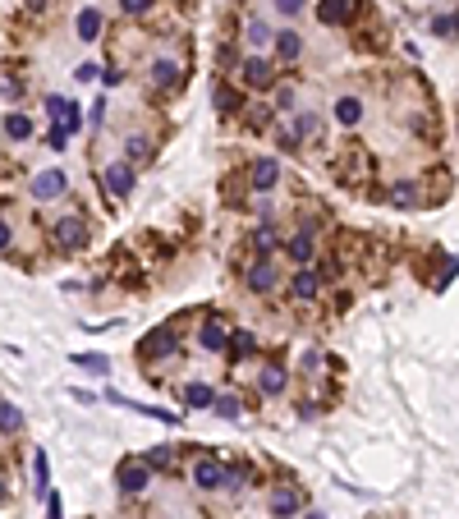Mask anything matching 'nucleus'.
Listing matches in <instances>:
<instances>
[{
  "instance_id": "ddd939ff",
  "label": "nucleus",
  "mask_w": 459,
  "mask_h": 519,
  "mask_svg": "<svg viewBox=\"0 0 459 519\" xmlns=\"http://www.w3.org/2000/svg\"><path fill=\"white\" fill-rule=\"evenodd\" d=\"M198 340H202V349H226L230 345V331L221 327L216 317H207V322H202V331H198Z\"/></svg>"
},
{
  "instance_id": "9b49d317",
  "label": "nucleus",
  "mask_w": 459,
  "mask_h": 519,
  "mask_svg": "<svg viewBox=\"0 0 459 519\" xmlns=\"http://www.w3.org/2000/svg\"><path fill=\"white\" fill-rule=\"evenodd\" d=\"M148 78L156 87H161V92H170L175 83H179V65L175 60H152V70H148Z\"/></svg>"
},
{
  "instance_id": "ea45409f",
  "label": "nucleus",
  "mask_w": 459,
  "mask_h": 519,
  "mask_svg": "<svg viewBox=\"0 0 459 519\" xmlns=\"http://www.w3.org/2000/svg\"><path fill=\"white\" fill-rule=\"evenodd\" d=\"M308 519H326V515H317V510H312V515H308Z\"/></svg>"
},
{
  "instance_id": "f3484780",
  "label": "nucleus",
  "mask_w": 459,
  "mask_h": 519,
  "mask_svg": "<svg viewBox=\"0 0 459 519\" xmlns=\"http://www.w3.org/2000/svg\"><path fill=\"white\" fill-rule=\"evenodd\" d=\"M336 120L340 124H358L363 120V102H358V97H340L336 102Z\"/></svg>"
},
{
  "instance_id": "a19ab883",
  "label": "nucleus",
  "mask_w": 459,
  "mask_h": 519,
  "mask_svg": "<svg viewBox=\"0 0 459 519\" xmlns=\"http://www.w3.org/2000/svg\"><path fill=\"white\" fill-rule=\"evenodd\" d=\"M0 496H5V483H0Z\"/></svg>"
},
{
  "instance_id": "423d86ee",
  "label": "nucleus",
  "mask_w": 459,
  "mask_h": 519,
  "mask_svg": "<svg viewBox=\"0 0 459 519\" xmlns=\"http://www.w3.org/2000/svg\"><path fill=\"white\" fill-rule=\"evenodd\" d=\"M60 193H65V170H42L33 180V198L51 202V198H60Z\"/></svg>"
},
{
  "instance_id": "1a4fd4ad",
  "label": "nucleus",
  "mask_w": 459,
  "mask_h": 519,
  "mask_svg": "<svg viewBox=\"0 0 459 519\" xmlns=\"http://www.w3.org/2000/svg\"><path fill=\"white\" fill-rule=\"evenodd\" d=\"M248 290H253V295H267V290H276V267H271L267 258H258V267H248Z\"/></svg>"
},
{
  "instance_id": "7ed1b4c3",
  "label": "nucleus",
  "mask_w": 459,
  "mask_h": 519,
  "mask_svg": "<svg viewBox=\"0 0 459 519\" xmlns=\"http://www.w3.org/2000/svg\"><path fill=\"white\" fill-rule=\"evenodd\" d=\"M175 349H179L175 331H165V327H161V331H152V336L143 340V349H138V354H143V359H170Z\"/></svg>"
},
{
  "instance_id": "f8f14e48",
  "label": "nucleus",
  "mask_w": 459,
  "mask_h": 519,
  "mask_svg": "<svg viewBox=\"0 0 459 519\" xmlns=\"http://www.w3.org/2000/svg\"><path fill=\"white\" fill-rule=\"evenodd\" d=\"M179 395H184V405H189V409H211V405H216V390L202 386V381H189Z\"/></svg>"
},
{
  "instance_id": "f257e3e1",
  "label": "nucleus",
  "mask_w": 459,
  "mask_h": 519,
  "mask_svg": "<svg viewBox=\"0 0 459 519\" xmlns=\"http://www.w3.org/2000/svg\"><path fill=\"white\" fill-rule=\"evenodd\" d=\"M193 483H198L202 492H216V487L230 483V469L216 464V459H198V464H193Z\"/></svg>"
},
{
  "instance_id": "6ab92c4d",
  "label": "nucleus",
  "mask_w": 459,
  "mask_h": 519,
  "mask_svg": "<svg viewBox=\"0 0 459 519\" xmlns=\"http://www.w3.org/2000/svg\"><path fill=\"white\" fill-rule=\"evenodd\" d=\"M211 102H216V111L234 115V111H239V106H243V97L234 92V87H226V83H221V87H216V97H211Z\"/></svg>"
},
{
  "instance_id": "c9c22d12",
  "label": "nucleus",
  "mask_w": 459,
  "mask_h": 519,
  "mask_svg": "<svg viewBox=\"0 0 459 519\" xmlns=\"http://www.w3.org/2000/svg\"><path fill=\"white\" fill-rule=\"evenodd\" d=\"M276 9H280V14H299V9H304V0H276Z\"/></svg>"
},
{
  "instance_id": "bb28decb",
  "label": "nucleus",
  "mask_w": 459,
  "mask_h": 519,
  "mask_svg": "<svg viewBox=\"0 0 459 519\" xmlns=\"http://www.w3.org/2000/svg\"><path fill=\"white\" fill-rule=\"evenodd\" d=\"M170 459H175V455H170V446H152V455L143 459V464H148V469H165Z\"/></svg>"
},
{
  "instance_id": "a878e982",
  "label": "nucleus",
  "mask_w": 459,
  "mask_h": 519,
  "mask_svg": "<svg viewBox=\"0 0 459 519\" xmlns=\"http://www.w3.org/2000/svg\"><path fill=\"white\" fill-rule=\"evenodd\" d=\"M74 368H92V372H106V368H111V359H106V354H74Z\"/></svg>"
},
{
  "instance_id": "473e14b6",
  "label": "nucleus",
  "mask_w": 459,
  "mask_h": 519,
  "mask_svg": "<svg viewBox=\"0 0 459 519\" xmlns=\"http://www.w3.org/2000/svg\"><path fill=\"white\" fill-rule=\"evenodd\" d=\"M390 202H399V207H409V202H414V184H395V193H390Z\"/></svg>"
},
{
  "instance_id": "e433bc0d",
  "label": "nucleus",
  "mask_w": 459,
  "mask_h": 519,
  "mask_svg": "<svg viewBox=\"0 0 459 519\" xmlns=\"http://www.w3.org/2000/svg\"><path fill=\"white\" fill-rule=\"evenodd\" d=\"M96 78V65H78V83H92Z\"/></svg>"
},
{
  "instance_id": "4c0bfd02",
  "label": "nucleus",
  "mask_w": 459,
  "mask_h": 519,
  "mask_svg": "<svg viewBox=\"0 0 459 519\" xmlns=\"http://www.w3.org/2000/svg\"><path fill=\"white\" fill-rule=\"evenodd\" d=\"M65 143H70V133H60V129H51V148H55V152H65Z\"/></svg>"
},
{
  "instance_id": "2eb2a0df",
  "label": "nucleus",
  "mask_w": 459,
  "mask_h": 519,
  "mask_svg": "<svg viewBox=\"0 0 459 519\" xmlns=\"http://www.w3.org/2000/svg\"><path fill=\"white\" fill-rule=\"evenodd\" d=\"M243 83H248V87H267L271 83V65L267 60H243Z\"/></svg>"
},
{
  "instance_id": "cd10ccee",
  "label": "nucleus",
  "mask_w": 459,
  "mask_h": 519,
  "mask_svg": "<svg viewBox=\"0 0 459 519\" xmlns=\"http://www.w3.org/2000/svg\"><path fill=\"white\" fill-rule=\"evenodd\" d=\"M211 409H216L221 418H239V400H234V395H216V405H211Z\"/></svg>"
},
{
  "instance_id": "393cba45",
  "label": "nucleus",
  "mask_w": 459,
  "mask_h": 519,
  "mask_svg": "<svg viewBox=\"0 0 459 519\" xmlns=\"http://www.w3.org/2000/svg\"><path fill=\"white\" fill-rule=\"evenodd\" d=\"M5 133H9V138H28V133H33V120H28V115H9Z\"/></svg>"
},
{
  "instance_id": "58836bf2",
  "label": "nucleus",
  "mask_w": 459,
  "mask_h": 519,
  "mask_svg": "<svg viewBox=\"0 0 459 519\" xmlns=\"http://www.w3.org/2000/svg\"><path fill=\"white\" fill-rule=\"evenodd\" d=\"M5 244H9V225L0 221V248H5Z\"/></svg>"
},
{
  "instance_id": "f704fd0d",
  "label": "nucleus",
  "mask_w": 459,
  "mask_h": 519,
  "mask_svg": "<svg viewBox=\"0 0 459 519\" xmlns=\"http://www.w3.org/2000/svg\"><path fill=\"white\" fill-rule=\"evenodd\" d=\"M46 519H60V496L46 492Z\"/></svg>"
},
{
  "instance_id": "aec40b11",
  "label": "nucleus",
  "mask_w": 459,
  "mask_h": 519,
  "mask_svg": "<svg viewBox=\"0 0 459 519\" xmlns=\"http://www.w3.org/2000/svg\"><path fill=\"white\" fill-rule=\"evenodd\" d=\"M276 51H280V60H294V55L304 51V37H299V33H280L276 37Z\"/></svg>"
},
{
  "instance_id": "0eeeda50",
  "label": "nucleus",
  "mask_w": 459,
  "mask_h": 519,
  "mask_svg": "<svg viewBox=\"0 0 459 519\" xmlns=\"http://www.w3.org/2000/svg\"><path fill=\"white\" fill-rule=\"evenodd\" d=\"M354 9H358V0H321V9H317V18L321 23H349L354 18Z\"/></svg>"
},
{
  "instance_id": "c756f323",
  "label": "nucleus",
  "mask_w": 459,
  "mask_h": 519,
  "mask_svg": "<svg viewBox=\"0 0 459 519\" xmlns=\"http://www.w3.org/2000/svg\"><path fill=\"white\" fill-rule=\"evenodd\" d=\"M230 354H234V359H243V354H253V336H243V331H239V336H234V340H230Z\"/></svg>"
},
{
  "instance_id": "2f4dec72",
  "label": "nucleus",
  "mask_w": 459,
  "mask_h": 519,
  "mask_svg": "<svg viewBox=\"0 0 459 519\" xmlns=\"http://www.w3.org/2000/svg\"><path fill=\"white\" fill-rule=\"evenodd\" d=\"M432 33H436V37H455V18L436 14V18H432Z\"/></svg>"
},
{
  "instance_id": "7c9ffc66",
  "label": "nucleus",
  "mask_w": 459,
  "mask_h": 519,
  "mask_svg": "<svg viewBox=\"0 0 459 519\" xmlns=\"http://www.w3.org/2000/svg\"><path fill=\"white\" fill-rule=\"evenodd\" d=\"M271 248H276V234H271L267 225H262V230H258V258H267Z\"/></svg>"
},
{
  "instance_id": "5701e85b",
  "label": "nucleus",
  "mask_w": 459,
  "mask_h": 519,
  "mask_svg": "<svg viewBox=\"0 0 459 519\" xmlns=\"http://www.w3.org/2000/svg\"><path fill=\"white\" fill-rule=\"evenodd\" d=\"M33 478H37V492H46V487H51V464H46V450H37V455H33Z\"/></svg>"
},
{
  "instance_id": "412c9836",
  "label": "nucleus",
  "mask_w": 459,
  "mask_h": 519,
  "mask_svg": "<svg viewBox=\"0 0 459 519\" xmlns=\"http://www.w3.org/2000/svg\"><path fill=\"white\" fill-rule=\"evenodd\" d=\"M294 510H299V492H276V496H271V515L285 519V515H294Z\"/></svg>"
},
{
  "instance_id": "6e6552de",
  "label": "nucleus",
  "mask_w": 459,
  "mask_h": 519,
  "mask_svg": "<svg viewBox=\"0 0 459 519\" xmlns=\"http://www.w3.org/2000/svg\"><path fill=\"white\" fill-rule=\"evenodd\" d=\"M276 180H280V161H276V156H262V161L253 165V189L271 193V189H276Z\"/></svg>"
},
{
  "instance_id": "dca6fc26",
  "label": "nucleus",
  "mask_w": 459,
  "mask_h": 519,
  "mask_svg": "<svg viewBox=\"0 0 459 519\" xmlns=\"http://www.w3.org/2000/svg\"><path fill=\"white\" fill-rule=\"evenodd\" d=\"M312 230H317V225H304V230L289 239V258L294 262H312Z\"/></svg>"
},
{
  "instance_id": "f03ea898",
  "label": "nucleus",
  "mask_w": 459,
  "mask_h": 519,
  "mask_svg": "<svg viewBox=\"0 0 459 519\" xmlns=\"http://www.w3.org/2000/svg\"><path fill=\"white\" fill-rule=\"evenodd\" d=\"M101 184H106V193L124 198V193L133 189V165L129 161H111V165H106V175H101Z\"/></svg>"
},
{
  "instance_id": "4be33fe9",
  "label": "nucleus",
  "mask_w": 459,
  "mask_h": 519,
  "mask_svg": "<svg viewBox=\"0 0 459 519\" xmlns=\"http://www.w3.org/2000/svg\"><path fill=\"white\" fill-rule=\"evenodd\" d=\"M0 432H9V437L23 432V414H18L14 405H0Z\"/></svg>"
},
{
  "instance_id": "a211bd4d",
  "label": "nucleus",
  "mask_w": 459,
  "mask_h": 519,
  "mask_svg": "<svg viewBox=\"0 0 459 519\" xmlns=\"http://www.w3.org/2000/svg\"><path fill=\"white\" fill-rule=\"evenodd\" d=\"M262 390H267V395H280V390H285V368H280V364L262 368Z\"/></svg>"
},
{
  "instance_id": "b1692460",
  "label": "nucleus",
  "mask_w": 459,
  "mask_h": 519,
  "mask_svg": "<svg viewBox=\"0 0 459 519\" xmlns=\"http://www.w3.org/2000/svg\"><path fill=\"white\" fill-rule=\"evenodd\" d=\"M243 37H248V46H267V42H271V28L262 23V18H248V28H243Z\"/></svg>"
},
{
  "instance_id": "72a5a7b5",
  "label": "nucleus",
  "mask_w": 459,
  "mask_h": 519,
  "mask_svg": "<svg viewBox=\"0 0 459 519\" xmlns=\"http://www.w3.org/2000/svg\"><path fill=\"white\" fill-rule=\"evenodd\" d=\"M152 0H124V14H148Z\"/></svg>"
},
{
  "instance_id": "9d476101",
  "label": "nucleus",
  "mask_w": 459,
  "mask_h": 519,
  "mask_svg": "<svg viewBox=\"0 0 459 519\" xmlns=\"http://www.w3.org/2000/svg\"><path fill=\"white\" fill-rule=\"evenodd\" d=\"M78 42H96V37H101V9H92V5H87V9H78Z\"/></svg>"
},
{
  "instance_id": "4468645a",
  "label": "nucleus",
  "mask_w": 459,
  "mask_h": 519,
  "mask_svg": "<svg viewBox=\"0 0 459 519\" xmlns=\"http://www.w3.org/2000/svg\"><path fill=\"white\" fill-rule=\"evenodd\" d=\"M289 290H294V299H317V290H321V280H317V271H294V280H289Z\"/></svg>"
},
{
  "instance_id": "20e7f679",
  "label": "nucleus",
  "mask_w": 459,
  "mask_h": 519,
  "mask_svg": "<svg viewBox=\"0 0 459 519\" xmlns=\"http://www.w3.org/2000/svg\"><path fill=\"white\" fill-rule=\"evenodd\" d=\"M83 239H87V225L78 221V217H65V221H55V244H60L65 253H70V248H83Z\"/></svg>"
},
{
  "instance_id": "39448f33",
  "label": "nucleus",
  "mask_w": 459,
  "mask_h": 519,
  "mask_svg": "<svg viewBox=\"0 0 459 519\" xmlns=\"http://www.w3.org/2000/svg\"><path fill=\"white\" fill-rule=\"evenodd\" d=\"M148 483H152V469L143 464V459H124L120 464V487L124 492H143Z\"/></svg>"
},
{
  "instance_id": "c85d7f7f",
  "label": "nucleus",
  "mask_w": 459,
  "mask_h": 519,
  "mask_svg": "<svg viewBox=\"0 0 459 519\" xmlns=\"http://www.w3.org/2000/svg\"><path fill=\"white\" fill-rule=\"evenodd\" d=\"M124 152H129V165H133V161H148V156H152V148H148L143 138H129V148H124Z\"/></svg>"
}]
</instances>
